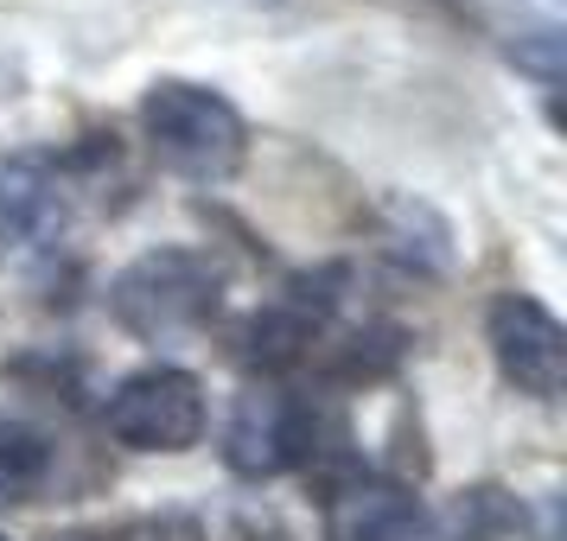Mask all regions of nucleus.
Returning <instances> with one entry per match:
<instances>
[{"instance_id":"1","label":"nucleus","mask_w":567,"mask_h":541,"mask_svg":"<svg viewBox=\"0 0 567 541\" xmlns=\"http://www.w3.org/2000/svg\"><path fill=\"white\" fill-rule=\"evenodd\" d=\"M115 173V141L90 134L78 147H27L0 159V261L45 256L78 223L90 191Z\"/></svg>"},{"instance_id":"2","label":"nucleus","mask_w":567,"mask_h":541,"mask_svg":"<svg viewBox=\"0 0 567 541\" xmlns=\"http://www.w3.org/2000/svg\"><path fill=\"white\" fill-rule=\"evenodd\" d=\"M224 312V261L210 249H147L109 281V319L141 344H185L205 337Z\"/></svg>"},{"instance_id":"3","label":"nucleus","mask_w":567,"mask_h":541,"mask_svg":"<svg viewBox=\"0 0 567 541\" xmlns=\"http://www.w3.org/2000/svg\"><path fill=\"white\" fill-rule=\"evenodd\" d=\"M141 134H147V154L185 185H224L249 159V122L210 83H185V77L147 83Z\"/></svg>"},{"instance_id":"4","label":"nucleus","mask_w":567,"mask_h":541,"mask_svg":"<svg viewBox=\"0 0 567 541\" xmlns=\"http://www.w3.org/2000/svg\"><path fill=\"white\" fill-rule=\"evenodd\" d=\"M210 427L205 383L179 363H147L128 370L103 395V434L128 452H192Z\"/></svg>"},{"instance_id":"5","label":"nucleus","mask_w":567,"mask_h":541,"mask_svg":"<svg viewBox=\"0 0 567 541\" xmlns=\"http://www.w3.org/2000/svg\"><path fill=\"white\" fill-rule=\"evenodd\" d=\"M319 408L307 395H293L281 383H256L236 395L230 420H224V465L249 485L287 478V471H307L319 459Z\"/></svg>"},{"instance_id":"6","label":"nucleus","mask_w":567,"mask_h":541,"mask_svg":"<svg viewBox=\"0 0 567 541\" xmlns=\"http://www.w3.org/2000/svg\"><path fill=\"white\" fill-rule=\"evenodd\" d=\"M344 268H319V274H293L281 287V300L256 306L243 325L230 332V357L249 376H287L293 363L312 357V344L326 337L338 300H344Z\"/></svg>"},{"instance_id":"7","label":"nucleus","mask_w":567,"mask_h":541,"mask_svg":"<svg viewBox=\"0 0 567 541\" xmlns=\"http://www.w3.org/2000/svg\"><path fill=\"white\" fill-rule=\"evenodd\" d=\"M485 344H491L497 376L516 395L555 402L567 388V332L536 293H497L485 306Z\"/></svg>"},{"instance_id":"8","label":"nucleus","mask_w":567,"mask_h":541,"mask_svg":"<svg viewBox=\"0 0 567 541\" xmlns=\"http://www.w3.org/2000/svg\"><path fill=\"white\" fill-rule=\"evenodd\" d=\"M319 541H440V516L402 478H338L319 497Z\"/></svg>"},{"instance_id":"9","label":"nucleus","mask_w":567,"mask_h":541,"mask_svg":"<svg viewBox=\"0 0 567 541\" xmlns=\"http://www.w3.org/2000/svg\"><path fill=\"white\" fill-rule=\"evenodd\" d=\"M58 478V439L45 420L0 402V510L39 503Z\"/></svg>"},{"instance_id":"10","label":"nucleus","mask_w":567,"mask_h":541,"mask_svg":"<svg viewBox=\"0 0 567 541\" xmlns=\"http://www.w3.org/2000/svg\"><path fill=\"white\" fill-rule=\"evenodd\" d=\"M64 541H205V522L198 516H134V522H109V529H78Z\"/></svg>"},{"instance_id":"11","label":"nucleus","mask_w":567,"mask_h":541,"mask_svg":"<svg viewBox=\"0 0 567 541\" xmlns=\"http://www.w3.org/2000/svg\"><path fill=\"white\" fill-rule=\"evenodd\" d=\"M516 510L504 503V490H465L460 497V522H453V541H491L497 529H511Z\"/></svg>"},{"instance_id":"12","label":"nucleus","mask_w":567,"mask_h":541,"mask_svg":"<svg viewBox=\"0 0 567 541\" xmlns=\"http://www.w3.org/2000/svg\"><path fill=\"white\" fill-rule=\"evenodd\" d=\"M0 541H7V535H0Z\"/></svg>"}]
</instances>
